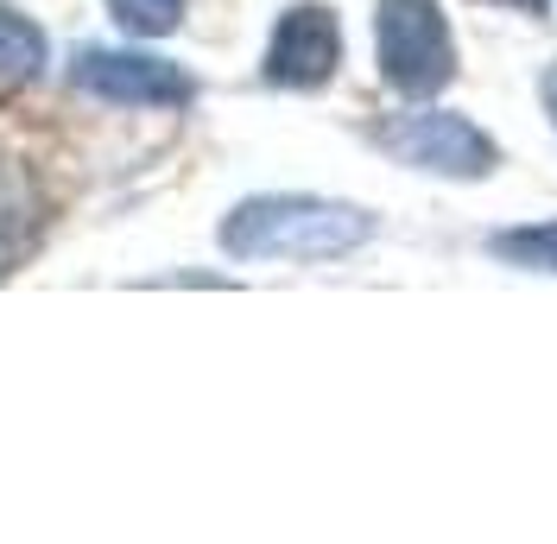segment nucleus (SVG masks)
Masks as SVG:
<instances>
[{
  "instance_id": "obj_9",
  "label": "nucleus",
  "mask_w": 557,
  "mask_h": 544,
  "mask_svg": "<svg viewBox=\"0 0 557 544\" xmlns=\"http://www.w3.org/2000/svg\"><path fill=\"white\" fill-rule=\"evenodd\" d=\"M494 254H507V260H525V267L557 272V228H532V235H500V240H494Z\"/></svg>"
},
{
  "instance_id": "obj_6",
  "label": "nucleus",
  "mask_w": 557,
  "mask_h": 544,
  "mask_svg": "<svg viewBox=\"0 0 557 544\" xmlns=\"http://www.w3.org/2000/svg\"><path fill=\"white\" fill-rule=\"evenodd\" d=\"M38 240V190L20 165H0V272H13Z\"/></svg>"
},
{
  "instance_id": "obj_7",
  "label": "nucleus",
  "mask_w": 557,
  "mask_h": 544,
  "mask_svg": "<svg viewBox=\"0 0 557 544\" xmlns=\"http://www.w3.org/2000/svg\"><path fill=\"white\" fill-rule=\"evenodd\" d=\"M38 70H45V33L33 20H20L13 7H0V96L38 83Z\"/></svg>"
},
{
  "instance_id": "obj_1",
  "label": "nucleus",
  "mask_w": 557,
  "mask_h": 544,
  "mask_svg": "<svg viewBox=\"0 0 557 544\" xmlns=\"http://www.w3.org/2000/svg\"><path fill=\"white\" fill-rule=\"evenodd\" d=\"M368 235V215L343 203H311V197H267L228 215L222 247L242 260H330L348 254Z\"/></svg>"
},
{
  "instance_id": "obj_3",
  "label": "nucleus",
  "mask_w": 557,
  "mask_h": 544,
  "mask_svg": "<svg viewBox=\"0 0 557 544\" xmlns=\"http://www.w3.org/2000/svg\"><path fill=\"white\" fill-rule=\"evenodd\" d=\"M76 89L114 108H177L190 102V76L172 70L165 58L139 51H83L76 58Z\"/></svg>"
},
{
  "instance_id": "obj_4",
  "label": "nucleus",
  "mask_w": 557,
  "mask_h": 544,
  "mask_svg": "<svg viewBox=\"0 0 557 544\" xmlns=\"http://www.w3.org/2000/svg\"><path fill=\"white\" fill-rule=\"evenodd\" d=\"M343 58V33H336V20L323 13V7H292L285 20H278L273 33V51H267V70H273V83H323L330 70Z\"/></svg>"
},
{
  "instance_id": "obj_5",
  "label": "nucleus",
  "mask_w": 557,
  "mask_h": 544,
  "mask_svg": "<svg viewBox=\"0 0 557 544\" xmlns=\"http://www.w3.org/2000/svg\"><path fill=\"white\" fill-rule=\"evenodd\" d=\"M386 146L412 165L431 171H482L487 165V139L456 121V114H406L399 127H386Z\"/></svg>"
},
{
  "instance_id": "obj_8",
  "label": "nucleus",
  "mask_w": 557,
  "mask_h": 544,
  "mask_svg": "<svg viewBox=\"0 0 557 544\" xmlns=\"http://www.w3.org/2000/svg\"><path fill=\"white\" fill-rule=\"evenodd\" d=\"M108 13H114L134 38H159V33H172L177 26L184 0H108Z\"/></svg>"
},
{
  "instance_id": "obj_10",
  "label": "nucleus",
  "mask_w": 557,
  "mask_h": 544,
  "mask_svg": "<svg viewBox=\"0 0 557 544\" xmlns=\"http://www.w3.org/2000/svg\"><path fill=\"white\" fill-rule=\"evenodd\" d=\"M552 102H557V76H552Z\"/></svg>"
},
{
  "instance_id": "obj_2",
  "label": "nucleus",
  "mask_w": 557,
  "mask_h": 544,
  "mask_svg": "<svg viewBox=\"0 0 557 544\" xmlns=\"http://www.w3.org/2000/svg\"><path fill=\"white\" fill-rule=\"evenodd\" d=\"M381 64L399 89H437L450 76V33L431 0H381Z\"/></svg>"
}]
</instances>
